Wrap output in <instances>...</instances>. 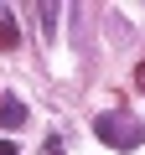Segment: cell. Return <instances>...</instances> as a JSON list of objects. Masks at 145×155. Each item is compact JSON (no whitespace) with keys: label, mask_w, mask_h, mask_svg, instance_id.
I'll list each match as a JSON object with an SVG mask.
<instances>
[{"label":"cell","mask_w":145,"mask_h":155,"mask_svg":"<svg viewBox=\"0 0 145 155\" xmlns=\"http://www.w3.org/2000/svg\"><path fill=\"white\" fill-rule=\"evenodd\" d=\"M93 134H99L104 145H114V150H135V145L145 140V124H140L130 109H109V114L93 119Z\"/></svg>","instance_id":"cell-1"},{"label":"cell","mask_w":145,"mask_h":155,"mask_svg":"<svg viewBox=\"0 0 145 155\" xmlns=\"http://www.w3.org/2000/svg\"><path fill=\"white\" fill-rule=\"evenodd\" d=\"M26 124V98H0V129H21Z\"/></svg>","instance_id":"cell-2"},{"label":"cell","mask_w":145,"mask_h":155,"mask_svg":"<svg viewBox=\"0 0 145 155\" xmlns=\"http://www.w3.org/2000/svg\"><path fill=\"white\" fill-rule=\"evenodd\" d=\"M21 47V26H16V16H0V52H16Z\"/></svg>","instance_id":"cell-3"},{"label":"cell","mask_w":145,"mask_h":155,"mask_svg":"<svg viewBox=\"0 0 145 155\" xmlns=\"http://www.w3.org/2000/svg\"><path fill=\"white\" fill-rule=\"evenodd\" d=\"M57 16H62V11H57V5H42V31H47V41H52V36H57Z\"/></svg>","instance_id":"cell-4"},{"label":"cell","mask_w":145,"mask_h":155,"mask_svg":"<svg viewBox=\"0 0 145 155\" xmlns=\"http://www.w3.org/2000/svg\"><path fill=\"white\" fill-rule=\"evenodd\" d=\"M0 155H21V150H16V140H0Z\"/></svg>","instance_id":"cell-5"},{"label":"cell","mask_w":145,"mask_h":155,"mask_svg":"<svg viewBox=\"0 0 145 155\" xmlns=\"http://www.w3.org/2000/svg\"><path fill=\"white\" fill-rule=\"evenodd\" d=\"M135 83H140V88H145V62H140V67H135Z\"/></svg>","instance_id":"cell-6"}]
</instances>
